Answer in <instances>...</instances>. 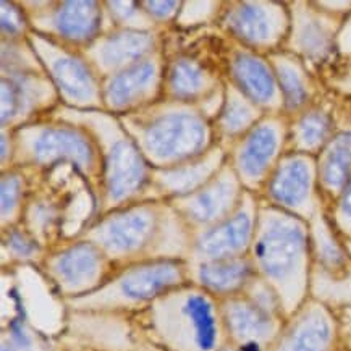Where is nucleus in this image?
Here are the masks:
<instances>
[{
  "label": "nucleus",
  "instance_id": "nucleus-27",
  "mask_svg": "<svg viewBox=\"0 0 351 351\" xmlns=\"http://www.w3.org/2000/svg\"><path fill=\"white\" fill-rule=\"evenodd\" d=\"M21 182L16 175H7L2 180V214L8 215L20 199Z\"/></svg>",
  "mask_w": 351,
  "mask_h": 351
},
{
  "label": "nucleus",
  "instance_id": "nucleus-22",
  "mask_svg": "<svg viewBox=\"0 0 351 351\" xmlns=\"http://www.w3.org/2000/svg\"><path fill=\"white\" fill-rule=\"evenodd\" d=\"M232 25L238 34L250 40H264L271 36L267 12L258 5H243L233 15Z\"/></svg>",
  "mask_w": 351,
  "mask_h": 351
},
{
  "label": "nucleus",
  "instance_id": "nucleus-10",
  "mask_svg": "<svg viewBox=\"0 0 351 351\" xmlns=\"http://www.w3.org/2000/svg\"><path fill=\"white\" fill-rule=\"evenodd\" d=\"M152 38L147 33L138 31H123V33L112 34L101 44L99 56L101 64L109 66H123L141 58L151 49ZM133 65V64H132Z\"/></svg>",
  "mask_w": 351,
  "mask_h": 351
},
{
  "label": "nucleus",
  "instance_id": "nucleus-3",
  "mask_svg": "<svg viewBox=\"0 0 351 351\" xmlns=\"http://www.w3.org/2000/svg\"><path fill=\"white\" fill-rule=\"evenodd\" d=\"M26 147L29 157L40 164L57 160L71 159L76 164H91L93 147L84 134L69 127H46L34 130L28 136Z\"/></svg>",
  "mask_w": 351,
  "mask_h": 351
},
{
  "label": "nucleus",
  "instance_id": "nucleus-28",
  "mask_svg": "<svg viewBox=\"0 0 351 351\" xmlns=\"http://www.w3.org/2000/svg\"><path fill=\"white\" fill-rule=\"evenodd\" d=\"M251 120V110L240 101H232L225 112V127L232 132H237L245 127L247 121Z\"/></svg>",
  "mask_w": 351,
  "mask_h": 351
},
{
  "label": "nucleus",
  "instance_id": "nucleus-21",
  "mask_svg": "<svg viewBox=\"0 0 351 351\" xmlns=\"http://www.w3.org/2000/svg\"><path fill=\"white\" fill-rule=\"evenodd\" d=\"M204 73L190 60H178L169 75V84L173 94L180 99H190L199 94L204 88Z\"/></svg>",
  "mask_w": 351,
  "mask_h": 351
},
{
  "label": "nucleus",
  "instance_id": "nucleus-26",
  "mask_svg": "<svg viewBox=\"0 0 351 351\" xmlns=\"http://www.w3.org/2000/svg\"><path fill=\"white\" fill-rule=\"evenodd\" d=\"M23 13L10 2H2V29L8 36H18L25 31Z\"/></svg>",
  "mask_w": 351,
  "mask_h": 351
},
{
  "label": "nucleus",
  "instance_id": "nucleus-18",
  "mask_svg": "<svg viewBox=\"0 0 351 351\" xmlns=\"http://www.w3.org/2000/svg\"><path fill=\"white\" fill-rule=\"evenodd\" d=\"M330 328L326 319L311 314L296 328V332L282 351H327Z\"/></svg>",
  "mask_w": 351,
  "mask_h": 351
},
{
  "label": "nucleus",
  "instance_id": "nucleus-15",
  "mask_svg": "<svg viewBox=\"0 0 351 351\" xmlns=\"http://www.w3.org/2000/svg\"><path fill=\"white\" fill-rule=\"evenodd\" d=\"M183 311L191 321L197 348L201 351L213 350L215 345V337H217V328H215L213 306L206 300V296H188L186 303L183 306Z\"/></svg>",
  "mask_w": 351,
  "mask_h": 351
},
{
  "label": "nucleus",
  "instance_id": "nucleus-25",
  "mask_svg": "<svg viewBox=\"0 0 351 351\" xmlns=\"http://www.w3.org/2000/svg\"><path fill=\"white\" fill-rule=\"evenodd\" d=\"M328 130V121L326 115L322 114H309L304 117V120L301 121L300 133L301 139H303L304 144L308 146H316L326 138Z\"/></svg>",
  "mask_w": 351,
  "mask_h": 351
},
{
  "label": "nucleus",
  "instance_id": "nucleus-30",
  "mask_svg": "<svg viewBox=\"0 0 351 351\" xmlns=\"http://www.w3.org/2000/svg\"><path fill=\"white\" fill-rule=\"evenodd\" d=\"M147 10H149L152 15L159 16V18H167L170 13L175 10V7H177V3L175 2H149L146 3Z\"/></svg>",
  "mask_w": 351,
  "mask_h": 351
},
{
  "label": "nucleus",
  "instance_id": "nucleus-12",
  "mask_svg": "<svg viewBox=\"0 0 351 351\" xmlns=\"http://www.w3.org/2000/svg\"><path fill=\"white\" fill-rule=\"evenodd\" d=\"M233 75L240 84V88L253 101L267 102L274 96V80L269 73L267 66L258 58L250 56H241L235 60L233 65Z\"/></svg>",
  "mask_w": 351,
  "mask_h": 351
},
{
  "label": "nucleus",
  "instance_id": "nucleus-24",
  "mask_svg": "<svg viewBox=\"0 0 351 351\" xmlns=\"http://www.w3.org/2000/svg\"><path fill=\"white\" fill-rule=\"evenodd\" d=\"M278 76H280V84L283 94H285L287 104L290 107H298L303 104L306 99V89L296 71L290 66L282 65L280 70H278Z\"/></svg>",
  "mask_w": 351,
  "mask_h": 351
},
{
  "label": "nucleus",
  "instance_id": "nucleus-11",
  "mask_svg": "<svg viewBox=\"0 0 351 351\" xmlns=\"http://www.w3.org/2000/svg\"><path fill=\"white\" fill-rule=\"evenodd\" d=\"M99 261L101 259H99L96 247L88 243H80L58 256L56 271L65 283L78 285V283L91 280L96 276Z\"/></svg>",
  "mask_w": 351,
  "mask_h": 351
},
{
  "label": "nucleus",
  "instance_id": "nucleus-8",
  "mask_svg": "<svg viewBox=\"0 0 351 351\" xmlns=\"http://www.w3.org/2000/svg\"><path fill=\"white\" fill-rule=\"evenodd\" d=\"M251 219L246 213L237 214L235 217L220 223L201 237L197 247L202 254L209 258L225 259L237 251H240L250 240Z\"/></svg>",
  "mask_w": 351,
  "mask_h": 351
},
{
  "label": "nucleus",
  "instance_id": "nucleus-6",
  "mask_svg": "<svg viewBox=\"0 0 351 351\" xmlns=\"http://www.w3.org/2000/svg\"><path fill=\"white\" fill-rule=\"evenodd\" d=\"M49 69L57 86L71 101L84 102L96 93L93 71L89 70L86 62L75 57L73 53L60 49V52H57L52 60H49Z\"/></svg>",
  "mask_w": 351,
  "mask_h": 351
},
{
  "label": "nucleus",
  "instance_id": "nucleus-29",
  "mask_svg": "<svg viewBox=\"0 0 351 351\" xmlns=\"http://www.w3.org/2000/svg\"><path fill=\"white\" fill-rule=\"evenodd\" d=\"M8 246L20 256H31L36 251V245L29 238H26L23 233L15 232L8 238Z\"/></svg>",
  "mask_w": 351,
  "mask_h": 351
},
{
  "label": "nucleus",
  "instance_id": "nucleus-2",
  "mask_svg": "<svg viewBox=\"0 0 351 351\" xmlns=\"http://www.w3.org/2000/svg\"><path fill=\"white\" fill-rule=\"evenodd\" d=\"M303 247L304 235L300 227L287 222H274L261 237L256 246V256L267 276L283 278L295 269Z\"/></svg>",
  "mask_w": 351,
  "mask_h": 351
},
{
  "label": "nucleus",
  "instance_id": "nucleus-17",
  "mask_svg": "<svg viewBox=\"0 0 351 351\" xmlns=\"http://www.w3.org/2000/svg\"><path fill=\"white\" fill-rule=\"evenodd\" d=\"M227 319L238 337H264L271 330V319L263 309L250 303H233L227 308Z\"/></svg>",
  "mask_w": 351,
  "mask_h": 351
},
{
  "label": "nucleus",
  "instance_id": "nucleus-19",
  "mask_svg": "<svg viewBox=\"0 0 351 351\" xmlns=\"http://www.w3.org/2000/svg\"><path fill=\"white\" fill-rule=\"evenodd\" d=\"M33 83L25 76L2 80V123L7 125L26 109Z\"/></svg>",
  "mask_w": 351,
  "mask_h": 351
},
{
  "label": "nucleus",
  "instance_id": "nucleus-9",
  "mask_svg": "<svg viewBox=\"0 0 351 351\" xmlns=\"http://www.w3.org/2000/svg\"><path fill=\"white\" fill-rule=\"evenodd\" d=\"M156 65L151 60H141L117 73L106 89V99L110 106L125 107L147 91L156 78Z\"/></svg>",
  "mask_w": 351,
  "mask_h": 351
},
{
  "label": "nucleus",
  "instance_id": "nucleus-14",
  "mask_svg": "<svg viewBox=\"0 0 351 351\" xmlns=\"http://www.w3.org/2000/svg\"><path fill=\"white\" fill-rule=\"evenodd\" d=\"M309 186V172L304 162L291 160L278 170L272 182V195L283 204L295 206L304 199Z\"/></svg>",
  "mask_w": 351,
  "mask_h": 351
},
{
  "label": "nucleus",
  "instance_id": "nucleus-1",
  "mask_svg": "<svg viewBox=\"0 0 351 351\" xmlns=\"http://www.w3.org/2000/svg\"><path fill=\"white\" fill-rule=\"evenodd\" d=\"M143 143L156 160H180L202 149L206 125L193 114L172 112L151 121L143 133Z\"/></svg>",
  "mask_w": 351,
  "mask_h": 351
},
{
  "label": "nucleus",
  "instance_id": "nucleus-31",
  "mask_svg": "<svg viewBox=\"0 0 351 351\" xmlns=\"http://www.w3.org/2000/svg\"><path fill=\"white\" fill-rule=\"evenodd\" d=\"M341 209L346 215L351 217V178L348 180V184H346V190L343 195V201H341Z\"/></svg>",
  "mask_w": 351,
  "mask_h": 351
},
{
  "label": "nucleus",
  "instance_id": "nucleus-16",
  "mask_svg": "<svg viewBox=\"0 0 351 351\" xmlns=\"http://www.w3.org/2000/svg\"><path fill=\"white\" fill-rule=\"evenodd\" d=\"M247 276V265L243 261L217 259L202 264L199 278L206 287L214 291H228L240 287Z\"/></svg>",
  "mask_w": 351,
  "mask_h": 351
},
{
  "label": "nucleus",
  "instance_id": "nucleus-13",
  "mask_svg": "<svg viewBox=\"0 0 351 351\" xmlns=\"http://www.w3.org/2000/svg\"><path fill=\"white\" fill-rule=\"evenodd\" d=\"M277 147V136L272 128L261 127L253 132L243 146L240 167L247 177H258L267 167Z\"/></svg>",
  "mask_w": 351,
  "mask_h": 351
},
{
  "label": "nucleus",
  "instance_id": "nucleus-7",
  "mask_svg": "<svg viewBox=\"0 0 351 351\" xmlns=\"http://www.w3.org/2000/svg\"><path fill=\"white\" fill-rule=\"evenodd\" d=\"M52 25L62 38L88 43L101 26V10L96 2H64L53 12Z\"/></svg>",
  "mask_w": 351,
  "mask_h": 351
},
{
  "label": "nucleus",
  "instance_id": "nucleus-32",
  "mask_svg": "<svg viewBox=\"0 0 351 351\" xmlns=\"http://www.w3.org/2000/svg\"><path fill=\"white\" fill-rule=\"evenodd\" d=\"M2 351H12V350H8V348H3Z\"/></svg>",
  "mask_w": 351,
  "mask_h": 351
},
{
  "label": "nucleus",
  "instance_id": "nucleus-4",
  "mask_svg": "<svg viewBox=\"0 0 351 351\" xmlns=\"http://www.w3.org/2000/svg\"><path fill=\"white\" fill-rule=\"evenodd\" d=\"M154 230V215L147 210H130L110 219L99 232L106 247L115 253H128L141 247Z\"/></svg>",
  "mask_w": 351,
  "mask_h": 351
},
{
  "label": "nucleus",
  "instance_id": "nucleus-5",
  "mask_svg": "<svg viewBox=\"0 0 351 351\" xmlns=\"http://www.w3.org/2000/svg\"><path fill=\"white\" fill-rule=\"evenodd\" d=\"M182 278V271L177 263L160 261L134 269L121 278L120 288L130 300H149L162 293Z\"/></svg>",
  "mask_w": 351,
  "mask_h": 351
},
{
  "label": "nucleus",
  "instance_id": "nucleus-23",
  "mask_svg": "<svg viewBox=\"0 0 351 351\" xmlns=\"http://www.w3.org/2000/svg\"><path fill=\"white\" fill-rule=\"evenodd\" d=\"M230 188L222 183L197 193L190 204L191 215L199 222H208V220L215 219L227 208V199L230 197Z\"/></svg>",
  "mask_w": 351,
  "mask_h": 351
},
{
  "label": "nucleus",
  "instance_id": "nucleus-20",
  "mask_svg": "<svg viewBox=\"0 0 351 351\" xmlns=\"http://www.w3.org/2000/svg\"><path fill=\"white\" fill-rule=\"evenodd\" d=\"M351 169V138H340L324 160L322 175L328 186H341L348 182Z\"/></svg>",
  "mask_w": 351,
  "mask_h": 351
}]
</instances>
